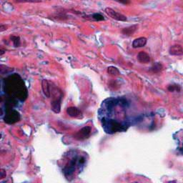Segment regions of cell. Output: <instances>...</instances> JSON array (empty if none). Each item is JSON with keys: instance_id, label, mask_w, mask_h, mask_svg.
<instances>
[{"instance_id": "cell-1", "label": "cell", "mask_w": 183, "mask_h": 183, "mask_svg": "<svg viewBox=\"0 0 183 183\" xmlns=\"http://www.w3.org/2000/svg\"><path fill=\"white\" fill-rule=\"evenodd\" d=\"M52 91L55 96H54L51 102V108L54 112L57 114V113L60 112L63 94L60 89H59L58 88H54Z\"/></svg>"}, {"instance_id": "cell-2", "label": "cell", "mask_w": 183, "mask_h": 183, "mask_svg": "<svg viewBox=\"0 0 183 183\" xmlns=\"http://www.w3.org/2000/svg\"><path fill=\"white\" fill-rule=\"evenodd\" d=\"M92 128L90 127L87 126L82 128L80 130H79L77 133H75L74 135V138L75 140L78 141H82L88 139L91 134Z\"/></svg>"}, {"instance_id": "cell-3", "label": "cell", "mask_w": 183, "mask_h": 183, "mask_svg": "<svg viewBox=\"0 0 183 183\" xmlns=\"http://www.w3.org/2000/svg\"><path fill=\"white\" fill-rule=\"evenodd\" d=\"M105 12L109 17H111L112 19H115V20L119 21V22H126L127 21V17L125 15H123L122 14H120L117 12L112 8L107 7L105 9Z\"/></svg>"}, {"instance_id": "cell-4", "label": "cell", "mask_w": 183, "mask_h": 183, "mask_svg": "<svg viewBox=\"0 0 183 183\" xmlns=\"http://www.w3.org/2000/svg\"><path fill=\"white\" fill-rule=\"evenodd\" d=\"M67 114L69 117H74V118H82V113L80 109L76 107H69L66 110Z\"/></svg>"}, {"instance_id": "cell-5", "label": "cell", "mask_w": 183, "mask_h": 183, "mask_svg": "<svg viewBox=\"0 0 183 183\" xmlns=\"http://www.w3.org/2000/svg\"><path fill=\"white\" fill-rule=\"evenodd\" d=\"M169 53L173 56H180V55H183L182 47L180 45H172L169 49Z\"/></svg>"}, {"instance_id": "cell-6", "label": "cell", "mask_w": 183, "mask_h": 183, "mask_svg": "<svg viewBox=\"0 0 183 183\" xmlns=\"http://www.w3.org/2000/svg\"><path fill=\"white\" fill-rule=\"evenodd\" d=\"M42 89L44 95H45L46 97L49 98L51 97V89H50V84L47 80L43 79L42 81Z\"/></svg>"}, {"instance_id": "cell-7", "label": "cell", "mask_w": 183, "mask_h": 183, "mask_svg": "<svg viewBox=\"0 0 183 183\" xmlns=\"http://www.w3.org/2000/svg\"><path fill=\"white\" fill-rule=\"evenodd\" d=\"M147 42H148V39H147L145 37H139V38L135 39L134 41L132 42V47L133 48L136 49V48H140V47H143L146 45Z\"/></svg>"}, {"instance_id": "cell-8", "label": "cell", "mask_w": 183, "mask_h": 183, "mask_svg": "<svg viewBox=\"0 0 183 183\" xmlns=\"http://www.w3.org/2000/svg\"><path fill=\"white\" fill-rule=\"evenodd\" d=\"M137 59L140 62V63L142 64H147L149 63L150 62V57L148 53L145 52H140L137 55Z\"/></svg>"}, {"instance_id": "cell-9", "label": "cell", "mask_w": 183, "mask_h": 183, "mask_svg": "<svg viewBox=\"0 0 183 183\" xmlns=\"http://www.w3.org/2000/svg\"><path fill=\"white\" fill-rule=\"evenodd\" d=\"M137 28H138V26L137 25L130 26V27H127L126 28L123 29L122 30V33L126 36H131L137 31Z\"/></svg>"}, {"instance_id": "cell-10", "label": "cell", "mask_w": 183, "mask_h": 183, "mask_svg": "<svg viewBox=\"0 0 183 183\" xmlns=\"http://www.w3.org/2000/svg\"><path fill=\"white\" fill-rule=\"evenodd\" d=\"M162 69H163V66L162 64L156 62L152 65V67H151L150 71L152 72V73H155V74H158V73L160 72L162 70Z\"/></svg>"}, {"instance_id": "cell-11", "label": "cell", "mask_w": 183, "mask_h": 183, "mask_svg": "<svg viewBox=\"0 0 183 183\" xmlns=\"http://www.w3.org/2000/svg\"><path fill=\"white\" fill-rule=\"evenodd\" d=\"M107 73L112 76H118L120 75V70L114 66H109L107 68Z\"/></svg>"}, {"instance_id": "cell-12", "label": "cell", "mask_w": 183, "mask_h": 183, "mask_svg": "<svg viewBox=\"0 0 183 183\" xmlns=\"http://www.w3.org/2000/svg\"><path fill=\"white\" fill-rule=\"evenodd\" d=\"M88 17H90L91 19H92V20H94V21H103V20H105L104 17H103V16L99 13H95V14H93V15L88 16Z\"/></svg>"}, {"instance_id": "cell-13", "label": "cell", "mask_w": 183, "mask_h": 183, "mask_svg": "<svg viewBox=\"0 0 183 183\" xmlns=\"http://www.w3.org/2000/svg\"><path fill=\"white\" fill-rule=\"evenodd\" d=\"M11 41L12 42L14 46L15 47H19L21 45V42H20V38L18 36H12L11 37Z\"/></svg>"}, {"instance_id": "cell-14", "label": "cell", "mask_w": 183, "mask_h": 183, "mask_svg": "<svg viewBox=\"0 0 183 183\" xmlns=\"http://www.w3.org/2000/svg\"><path fill=\"white\" fill-rule=\"evenodd\" d=\"M168 91L171 92H180L181 90V88L178 85L172 84L169 85L168 87Z\"/></svg>"}, {"instance_id": "cell-15", "label": "cell", "mask_w": 183, "mask_h": 183, "mask_svg": "<svg viewBox=\"0 0 183 183\" xmlns=\"http://www.w3.org/2000/svg\"><path fill=\"white\" fill-rule=\"evenodd\" d=\"M17 3H39L42 2V0H15Z\"/></svg>"}, {"instance_id": "cell-16", "label": "cell", "mask_w": 183, "mask_h": 183, "mask_svg": "<svg viewBox=\"0 0 183 183\" xmlns=\"http://www.w3.org/2000/svg\"><path fill=\"white\" fill-rule=\"evenodd\" d=\"M115 1L117 2H120L121 4H122V5H129V4H130V0H115Z\"/></svg>"}, {"instance_id": "cell-17", "label": "cell", "mask_w": 183, "mask_h": 183, "mask_svg": "<svg viewBox=\"0 0 183 183\" xmlns=\"http://www.w3.org/2000/svg\"><path fill=\"white\" fill-rule=\"evenodd\" d=\"M6 175H7V174H6V171L4 170V169H2L1 172H0V178L3 179L6 178Z\"/></svg>"}, {"instance_id": "cell-18", "label": "cell", "mask_w": 183, "mask_h": 183, "mask_svg": "<svg viewBox=\"0 0 183 183\" xmlns=\"http://www.w3.org/2000/svg\"><path fill=\"white\" fill-rule=\"evenodd\" d=\"M7 27L6 25H2L1 26H0V32H2L7 30Z\"/></svg>"}, {"instance_id": "cell-19", "label": "cell", "mask_w": 183, "mask_h": 183, "mask_svg": "<svg viewBox=\"0 0 183 183\" xmlns=\"http://www.w3.org/2000/svg\"><path fill=\"white\" fill-rule=\"evenodd\" d=\"M5 52H6V49H4L3 48H1V49H0V55H1V56H2L5 53Z\"/></svg>"}]
</instances>
